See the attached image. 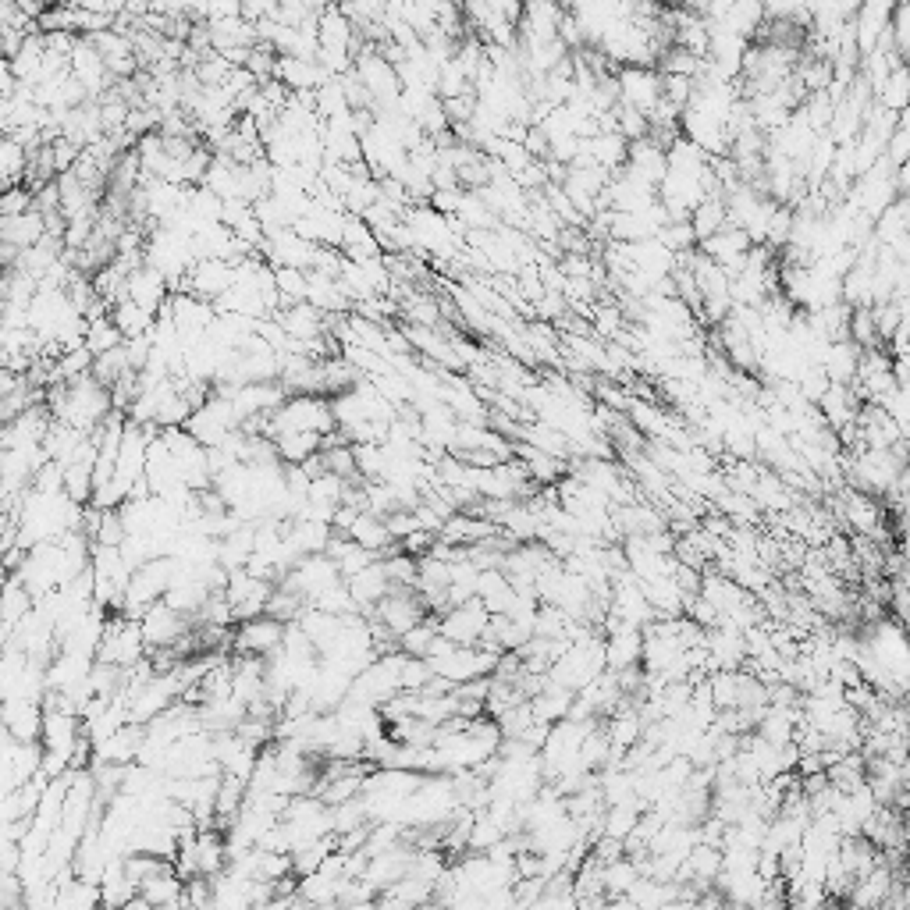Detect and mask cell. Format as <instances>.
<instances>
[{
    "label": "cell",
    "instance_id": "6da1fadb",
    "mask_svg": "<svg viewBox=\"0 0 910 910\" xmlns=\"http://www.w3.org/2000/svg\"><path fill=\"white\" fill-rule=\"evenodd\" d=\"M335 431V409H331V399H324V395H288L285 406L274 416H267L264 424V434L271 441H278L281 434H320V438H328Z\"/></svg>",
    "mask_w": 910,
    "mask_h": 910
},
{
    "label": "cell",
    "instance_id": "7a4b0ae2",
    "mask_svg": "<svg viewBox=\"0 0 910 910\" xmlns=\"http://www.w3.org/2000/svg\"><path fill=\"white\" fill-rule=\"evenodd\" d=\"M146 658H150V644L143 637V626L136 619H125L121 612L111 615L104 640H100V651H96V662L118 665V669H136Z\"/></svg>",
    "mask_w": 910,
    "mask_h": 910
},
{
    "label": "cell",
    "instance_id": "3957f363",
    "mask_svg": "<svg viewBox=\"0 0 910 910\" xmlns=\"http://www.w3.org/2000/svg\"><path fill=\"white\" fill-rule=\"evenodd\" d=\"M370 619H377V623H384L388 630L395 633V637H406L413 626L427 623L431 619V612H427L424 598H420V591L416 587H392V594L381 601V605L374 608V615Z\"/></svg>",
    "mask_w": 910,
    "mask_h": 910
},
{
    "label": "cell",
    "instance_id": "277c9868",
    "mask_svg": "<svg viewBox=\"0 0 910 910\" xmlns=\"http://www.w3.org/2000/svg\"><path fill=\"white\" fill-rule=\"evenodd\" d=\"M615 86H619V104L633 107V111H640L644 118H651L655 107L662 104V75H658L655 68H640V64L619 68Z\"/></svg>",
    "mask_w": 910,
    "mask_h": 910
},
{
    "label": "cell",
    "instance_id": "5b68a950",
    "mask_svg": "<svg viewBox=\"0 0 910 910\" xmlns=\"http://www.w3.org/2000/svg\"><path fill=\"white\" fill-rule=\"evenodd\" d=\"M285 630H288V623H278L271 615L249 619V623L235 626L232 651L239 658H271L274 651H281V644H285Z\"/></svg>",
    "mask_w": 910,
    "mask_h": 910
},
{
    "label": "cell",
    "instance_id": "8992f818",
    "mask_svg": "<svg viewBox=\"0 0 910 910\" xmlns=\"http://www.w3.org/2000/svg\"><path fill=\"white\" fill-rule=\"evenodd\" d=\"M487 626H491V612L484 608V601L448 608L438 619V633L452 640L455 647H477L487 637Z\"/></svg>",
    "mask_w": 910,
    "mask_h": 910
},
{
    "label": "cell",
    "instance_id": "52a82bcc",
    "mask_svg": "<svg viewBox=\"0 0 910 910\" xmlns=\"http://www.w3.org/2000/svg\"><path fill=\"white\" fill-rule=\"evenodd\" d=\"M317 242L303 239L296 228H281V232L267 235L264 242V260L278 271V267H296V271H313L317 260Z\"/></svg>",
    "mask_w": 910,
    "mask_h": 910
},
{
    "label": "cell",
    "instance_id": "ba28073f",
    "mask_svg": "<svg viewBox=\"0 0 910 910\" xmlns=\"http://www.w3.org/2000/svg\"><path fill=\"white\" fill-rule=\"evenodd\" d=\"M139 626H143V637H146V644H150V651H168V647H175L178 640L192 630V619L175 612L168 601H160V605H153L150 612L139 619Z\"/></svg>",
    "mask_w": 910,
    "mask_h": 910
},
{
    "label": "cell",
    "instance_id": "9c48e42d",
    "mask_svg": "<svg viewBox=\"0 0 910 910\" xmlns=\"http://www.w3.org/2000/svg\"><path fill=\"white\" fill-rule=\"evenodd\" d=\"M232 288H235L232 264H224V260H196V267H192L189 278H185L182 292L203 299V303H217V299H224Z\"/></svg>",
    "mask_w": 910,
    "mask_h": 910
},
{
    "label": "cell",
    "instance_id": "30bf717a",
    "mask_svg": "<svg viewBox=\"0 0 910 910\" xmlns=\"http://www.w3.org/2000/svg\"><path fill=\"white\" fill-rule=\"evenodd\" d=\"M171 296H175V292H171L168 278L160 271H153L150 264L136 267V271L128 274V299H132L139 310L150 313V317H160V313L168 310Z\"/></svg>",
    "mask_w": 910,
    "mask_h": 910
},
{
    "label": "cell",
    "instance_id": "8fae6325",
    "mask_svg": "<svg viewBox=\"0 0 910 910\" xmlns=\"http://www.w3.org/2000/svg\"><path fill=\"white\" fill-rule=\"evenodd\" d=\"M171 320H175V328L182 331L185 345H189L214 328L217 310H214V303H203V299L189 296V292H175V296H171Z\"/></svg>",
    "mask_w": 910,
    "mask_h": 910
},
{
    "label": "cell",
    "instance_id": "7c38bea8",
    "mask_svg": "<svg viewBox=\"0 0 910 910\" xmlns=\"http://www.w3.org/2000/svg\"><path fill=\"white\" fill-rule=\"evenodd\" d=\"M4 733L18 743H40L43 740V701H4Z\"/></svg>",
    "mask_w": 910,
    "mask_h": 910
},
{
    "label": "cell",
    "instance_id": "4fadbf2b",
    "mask_svg": "<svg viewBox=\"0 0 910 910\" xmlns=\"http://www.w3.org/2000/svg\"><path fill=\"white\" fill-rule=\"evenodd\" d=\"M562 18L566 11L559 4H527L523 8V22H519V40H530V43H548V40H559V29H562Z\"/></svg>",
    "mask_w": 910,
    "mask_h": 910
},
{
    "label": "cell",
    "instance_id": "5bb4252c",
    "mask_svg": "<svg viewBox=\"0 0 910 910\" xmlns=\"http://www.w3.org/2000/svg\"><path fill=\"white\" fill-rule=\"evenodd\" d=\"M626 168H630L637 178H644V182H651L655 189H662L665 175H669V150L658 146L655 139H640V143L630 146Z\"/></svg>",
    "mask_w": 910,
    "mask_h": 910
},
{
    "label": "cell",
    "instance_id": "9a60e30c",
    "mask_svg": "<svg viewBox=\"0 0 910 910\" xmlns=\"http://www.w3.org/2000/svg\"><path fill=\"white\" fill-rule=\"evenodd\" d=\"M47 235H50L47 217H43L40 210H29V214H22V217H0V242L22 249V253L32 246H40Z\"/></svg>",
    "mask_w": 910,
    "mask_h": 910
},
{
    "label": "cell",
    "instance_id": "2e32d148",
    "mask_svg": "<svg viewBox=\"0 0 910 910\" xmlns=\"http://www.w3.org/2000/svg\"><path fill=\"white\" fill-rule=\"evenodd\" d=\"M345 583H349V594L356 598V605H360L363 619H370L374 608L381 605L388 594H392V580H388V573H384L381 562L370 566V569H363L360 576H352V580H345Z\"/></svg>",
    "mask_w": 910,
    "mask_h": 910
},
{
    "label": "cell",
    "instance_id": "e0dca14e",
    "mask_svg": "<svg viewBox=\"0 0 910 910\" xmlns=\"http://www.w3.org/2000/svg\"><path fill=\"white\" fill-rule=\"evenodd\" d=\"M335 541V527L331 523H320V519H296L288 523V544L299 551V555H328V544Z\"/></svg>",
    "mask_w": 910,
    "mask_h": 910
},
{
    "label": "cell",
    "instance_id": "ac0fdd59",
    "mask_svg": "<svg viewBox=\"0 0 910 910\" xmlns=\"http://www.w3.org/2000/svg\"><path fill=\"white\" fill-rule=\"evenodd\" d=\"M349 541H356L360 548L374 551V555H392L395 548H399V541L392 537V530H388V523H384L381 516H374V512H360V519L352 523L349 530Z\"/></svg>",
    "mask_w": 910,
    "mask_h": 910
},
{
    "label": "cell",
    "instance_id": "d6986e66",
    "mask_svg": "<svg viewBox=\"0 0 910 910\" xmlns=\"http://www.w3.org/2000/svg\"><path fill=\"white\" fill-rule=\"evenodd\" d=\"M328 555L335 559V566L342 569L345 580H352V576H360L363 569H370V566H377V562H381V555L360 548V544L349 541L345 534H335V541L328 544Z\"/></svg>",
    "mask_w": 910,
    "mask_h": 910
},
{
    "label": "cell",
    "instance_id": "ffe728a7",
    "mask_svg": "<svg viewBox=\"0 0 910 910\" xmlns=\"http://www.w3.org/2000/svg\"><path fill=\"white\" fill-rule=\"evenodd\" d=\"M690 228H694L697 242L711 239V235H719L722 228H729L726 196H711V200H704L701 207H694V214H690Z\"/></svg>",
    "mask_w": 910,
    "mask_h": 910
},
{
    "label": "cell",
    "instance_id": "44dd1931",
    "mask_svg": "<svg viewBox=\"0 0 910 910\" xmlns=\"http://www.w3.org/2000/svg\"><path fill=\"white\" fill-rule=\"evenodd\" d=\"M32 608H36V598L29 594V587L18 576H8V583H4V640L15 633V626L22 623Z\"/></svg>",
    "mask_w": 910,
    "mask_h": 910
},
{
    "label": "cell",
    "instance_id": "7402d4cb",
    "mask_svg": "<svg viewBox=\"0 0 910 910\" xmlns=\"http://www.w3.org/2000/svg\"><path fill=\"white\" fill-rule=\"evenodd\" d=\"M111 320H114V328L125 335V342H132V338H146L153 331V324H157V317H150L146 310H139L132 299H121V303L111 310Z\"/></svg>",
    "mask_w": 910,
    "mask_h": 910
},
{
    "label": "cell",
    "instance_id": "603a6c76",
    "mask_svg": "<svg viewBox=\"0 0 910 910\" xmlns=\"http://www.w3.org/2000/svg\"><path fill=\"white\" fill-rule=\"evenodd\" d=\"M274 445H278V459L285 466H303L306 459L324 452V438L320 434H281Z\"/></svg>",
    "mask_w": 910,
    "mask_h": 910
},
{
    "label": "cell",
    "instance_id": "cb8c5ba5",
    "mask_svg": "<svg viewBox=\"0 0 910 910\" xmlns=\"http://www.w3.org/2000/svg\"><path fill=\"white\" fill-rule=\"evenodd\" d=\"M29 160H32V153L25 150L22 143L4 136V143H0V175H4V189L25 185V178H29Z\"/></svg>",
    "mask_w": 910,
    "mask_h": 910
},
{
    "label": "cell",
    "instance_id": "d4e9b609",
    "mask_svg": "<svg viewBox=\"0 0 910 910\" xmlns=\"http://www.w3.org/2000/svg\"><path fill=\"white\" fill-rule=\"evenodd\" d=\"M185 886L189 882L178 875V868H168L164 875H157V879H150L143 889H139V896H146V900L153 903V907H164V903H178L185 900Z\"/></svg>",
    "mask_w": 910,
    "mask_h": 910
},
{
    "label": "cell",
    "instance_id": "484cf974",
    "mask_svg": "<svg viewBox=\"0 0 910 910\" xmlns=\"http://www.w3.org/2000/svg\"><path fill=\"white\" fill-rule=\"evenodd\" d=\"M274 278H278L281 310L306 303V296H310V271H296V267H278V271H274Z\"/></svg>",
    "mask_w": 910,
    "mask_h": 910
},
{
    "label": "cell",
    "instance_id": "4316f807",
    "mask_svg": "<svg viewBox=\"0 0 910 910\" xmlns=\"http://www.w3.org/2000/svg\"><path fill=\"white\" fill-rule=\"evenodd\" d=\"M64 495L72 498L75 505H93V495H96V484H93V466L89 463H72L64 466Z\"/></svg>",
    "mask_w": 910,
    "mask_h": 910
},
{
    "label": "cell",
    "instance_id": "83f0119b",
    "mask_svg": "<svg viewBox=\"0 0 910 910\" xmlns=\"http://www.w3.org/2000/svg\"><path fill=\"white\" fill-rule=\"evenodd\" d=\"M168 868H175V861H164V857H153V854H125V875L136 889H143L146 882L164 875Z\"/></svg>",
    "mask_w": 910,
    "mask_h": 910
},
{
    "label": "cell",
    "instance_id": "f1b7e54d",
    "mask_svg": "<svg viewBox=\"0 0 910 910\" xmlns=\"http://www.w3.org/2000/svg\"><path fill=\"white\" fill-rule=\"evenodd\" d=\"M125 345V335L114 328L111 317H100V320H89V331H86V349L93 356H107V352L121 349Z\"/></svg>",
    "mask_w": 910,
    "mask_h": 910
},
{
    "label": "cell",
    "instance_id": "f546056e",
    "mask_svg": "<svg viewBox=\"0 0 910 910\" xmlns=\"http://www.w3.org/2000/svg\"><path fill=\"white\" fill-rule=\"evenodd\" d=\"M125 374H136L132 370V363H128V352H125V345L121 349H114V352H107V356H96V363H93V377L100 384H104L107 392H111L114 384L121 381Z\"/></svg>",
    "mask_w": 910,
    "mask_h": 910
},
{
    "label": "cell",
    "instance_id": "4dcf8cb0",
    "mask_svg": "<svg viewBox=\"0 0 910 910\" xmlns=\"http://www.w3.org/2000/svg\"><path fill=\"white\" fill-rule=\"evenodd\" d=\"M352 107H349V96H345V86L342 79L328 82L324 89H317V118L320 121H335V118H345Z\"/></svg>",
    "mask_w": 910,
    "mask_h": 910
},
{
    "label": "cell",
    "instance_id": "1f68e13d",
    "mask_svg": "<svg viewBox=\"0 0 910 910\" xmlns=\"http://www.w3.org/2000/svg\"><path fill=\"white\" fill-rule=\"evenodd\" d=\"M434 637H438V615H431L427 623L413 626L406 637H399V651L409 658H427V647L434 644Z\"/></svg>",
    "mask_w": 910,
    "mask_h": 910
},
{
    "label": "cell",
    "instance_id": "d6a6232c",
    "mask_svg": "<svg viewBox=\"0 0 910 910\" xmlns=\"http://www.w3.org/2000/svg\"><path fill=\"white\" fill-rule=\"evenodd\" d=\"M399 679H402V694H424V690L434 683V669H431V662H424V658L406 655Z\"/></svg>",
    "mask_w": 910,
    "mask_h": 910
},
{
    "label": "cell",
    "instance_id": "836d02e7",
    "mask_svg": "<svg viewBox=\"0 0 910 910\" xmlns=\"http://www.w3.org/2000/svg\"><path fill=\"white\" fill-rule=\"evenodd\" d=\"M36 210V189L29 185H15V189H4V200H0V217H22Z\"/></svg>",
    "mask_w": 910,
    "mask_h": 910
},
{
    "label": "cell",
    "instance_id": "e575fe53",
    "mask_svg": "<svg viewBox=\"0 0 910 910\" xmlns=\"http://www.w3.org/2000/svg\"><path fill=\"white\" fill-rule=\"evenodd\" d=\"M32 491H40V495H64V466L50 459V463L32 477Z\"/></svg>",
    "mask_w": 910,
    "mask_h": 910
},
{
    "label": "cell",
    "instance_id": "d590c367",
    "mask_svg": "<svg viewBox=\"0 0 910 910\" xmlns=\"http://www.w3.org/2000/svg\"><path fill=\"white\" fill-rule=\"evenodd\" d=\"M594 331H601L605 338H615L623 331V313L615 310V306H601V310L594 313Z\"/></svg>",
    "mask_w": 910,
    "mask_h": 910
},
{
    "label": "cell",
    "instance_id": "8d00e7d4",
    "mask_svg": "<svg viewBox=\"0 0 910 910\" xmlns=\"http://www.w3.org/2000/svg\"><path fill=\"white\" fill-rule=\"evenodd\" d=\"M455 651H459V647H455L452 640L441 637V633H438V637H434V644L427 647V662H445V658H448V655H455Z\"/></svg>",
    "mask_w": 910,
    "mask_h": 910
},
{
    "label": "cell",
    "instance_id": "74e56055",
    "mask_svg": "<svg viewBox=\"0 0 910 910\" xmlns=\"http://www.w3.org/2000/svg\"><path fill=\"white\" fill-rule=\"evenodd\" d=\"M118 910H157V907H153L146 896H132V900H128L125 907H118Z\"/></svg>",
    "mask_w": 910,
    "mask_h": 910
}]
</instances>
